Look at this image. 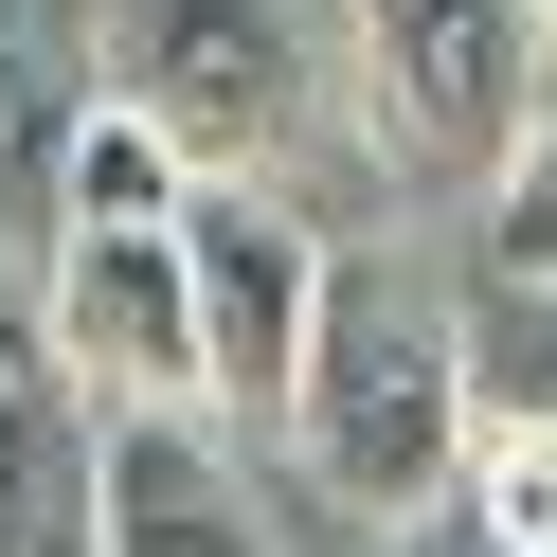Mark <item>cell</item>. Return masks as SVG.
<instances>
[{
	"instance_id": "6da1fadb",
	"label": "cell",
	"mask_w": 557,
	"mask_h": 557,
	"mask_svg": "<svg viewBox=\"0 0 557 557\" xmlns=\"http://www.w3.org/2000/svg\"><path fill=\"white\" fill-rule=\"evenodd\" d=\"M468 413H485V360H468V306H432L413 270H324V324H306V377H288V468L324 504L396 521V504H449L468 468Z\"/></svg>"
},
{
	"instance_id": "3957f363",
	"label": "cell",
	"mask_w": 557,
	"mask_h": 557,
	"mask_svg": "<svg viewBox=\"0 0 557 557\" xmlns=\"http://www.w3.org/2000/svg\"><path fill=\"white\" fill-rule=\"evenodd\" d=\"M109 90H145L181 126L198 181H270L324 109V54L288 0H109Z\"/></svg>"
},
{
	"instance_id": "9a60e30c",
	"label": "cell",
	"mask_w": 557,
	"mask_h": 557,
	"mask_svg": "<svg viewBox=\"0 0 557 557\" xmlns=\"http://www.w3.org/2000/svg\"><path fill=\"white\" fill-rule=\"evenodd\" d=\"M540 18H557V0H540Z\"/></svg>"
},
{
	"instance_id": "7a4b0ae2",
	"label": "cell",
	"mask_w": 557,
	"mask_h": 557,
	"mask_svg": "<svg viewBox=\"0 0 557 557\" xmlns=\"http://www.w3.org/2000/svg\"><path fill=\"white\" fill-rule=\"evenodd\" d=\"M342 73L396 181L485 198L521 162V126L557 109V18L540 0H342Z\"/></svg>"
},
{
	"instance_id": "9c48e42d",
	"label": "cell",
	"mask_w": 557,
	"mask_h": 557,
	"mask_svg": "<svg viewBox=\"0 0 557 557\" xmlns=\"http://www.w3.org/2000/svg\"><path fill=\"white\" fill-rule=\"evenodd\" d=\"M90 73H54L37 18H0V234H54V145H73Z\"/></svg>"
},
{
	"instance_id": "52a82bcc",
	"label": "cell",
	"mask_w": 557,
	"mask_h": 557,
	"mask_svg": "<svg viewBox=\"0 0 557 557\" xmlns=\"http://www.w3.org/2000/svg\"><path fill=\"white\" fill-rule=\"evenodd\" d=\"M109 413L73 396L54 360L0 377V557H109V468H90Z\"/></svg>"
},
{
	"instance_id": "ba28073f",
	"label": "cell",
	"mask_w": 557,
	"mask_h": 557,
	"mask_svg": "<svg viewBox=\"0 0 557 557\" xmlns=\"http://www.w3.org/2000/svg\"><path fill=\"white\" fill-rule=\"evenodd\" d=\"M181 198H198V145L145 109V90H109V73H90L73 145H54V216H181Z\"/></svg>"
},
{
	"instance_id": "8fae6325",
	"label": "cell",
	"mask_w": 557,
	"mask_h": 557,
	"mask_svg": "<svg viewBox=\"0 0 557 557\" xmlns=\"http://www.w3.org/2000/svg\"><path fill=\"white\" fill-rule=\"evenodd\" d=\"M468 360H485V396H504V413H557V270H485Z\"/></svg>"
},
{
	"instance_id": "277c9868",
	"label": "cell",
	"mask_w": 557,
	"mask_h": 557,
	"mask_svg": "<svg viewBox=\"0 0 557 557\" xmlns=\"http://www.w3.org/2000/svg\"><path fill=\"white\" fill-rule=\"evenodd\" d=\"M37 360L90 413H216L198 377V288H181V216H54L37 234Z\"/></svg>"
},
{
	"instance_id": "8992f818",
	"label": "cell",
	"mask_w": 557,
	"mask_h": 557,
	"mask_svg": "<svg viewBox=\"0 0 557 557\" xmlns=\"http://www.w3.org/2000/svg\"><path fill=\"white\" fill-rule=\"evenodd\" d=\"M90 468H109V557H270L234 413H109Z\"/></svg>"
},
{
	"instance_id": "5bb4252c",
	"label": "cell",
	"mask_w": 557,
	"mask_h": 557,
	"mask_svg": "<svg viewBox=\"0 0 557 557\" xmlns=\"http://www.w3.org/2000/svg\"><path fill=\"white\" fill-rule=\"evenodd\" d=\"M18 360H37V306H0V377H18Z\"/></svg>"
},
{
	"instance_id": "5b68a950",
	"label": "cell",
	"mask_w": 557,
	"mask_h": 557,
	"mask_svg": "<svg viewBox=\"0 0 557 557\" xmlns=\"http://www.w3.org/2000/svg\"><path fill=\"white\" fill-rule=\"evenodd\" d=\"M324 234L288 216L270 181H198L181 198V288H198V377H216V413L234 432H270L288 413V377H306V324H324Z\"/></svg>"
},
{
	"instance_id": "4fadbf2b",
	"label": "cell",
	"mask_w": 557,
	"mask_h": 557,
	"mask_svg": "<svg viewBox=\"0 0 557 557\" xmlns=\"http://www.w3.org/2000/svg\"><path fill=\"white\" fill-rule=\"evenodd\" d=\"M360 557H504L468 504H396V521H360Z\"/></svg>"
},
{
	"instance_id": "30bf717a",
	"label": "cell",
	"mask_w": 557,
	"mask_h": 557,
	"mask_svg": "<svg viewBox=\"0 0 557 557\" xmlns=\"http://www.w3.org/2000/svg\"><path fill=\"white\" fill-rule=\"evenodd\" d=\"M449 504L485 521L504 557H557V413H468V468H449Z\"/></svg>"
},
{
	"instance_id": "7c38bea8",
	"label": "cell",
	"mask_w": 557,
	"mask_h": 557,
	"mask_svg": "<svg viewBox=\"0 0 557 557\" xmlns=\"http://www.w3.org/2000/svg\"><path fill=\"white\" fill-rule=\"evenodd\" d=\"M485 270H557V109L521 126V162L485 181Z\"/></svg>"
}]
</instances>
